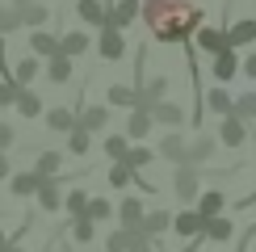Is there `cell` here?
I'll return each mask as SVG.
<instances>
[{"label": "cell", "mask_w": 256, "mask_h": 252, "mask_svg": "<svg viewBox=\"0 0 256 252\" xmlns=\"http://www.w3.org/2000/svg\"><path fill=\"white\" fill-rule=\"evenodd\" d=\"M46 84H68L72 80V72H76V63H72L68 55H55V59H46Z\"/></svg>", "instance_id": "4316f807"}, {"label": "cell", "mask_w": 256, "mask_h": 252, "mask_svg": "<svg viewBox=\"0 0 256 252\" xmlns=\"http://www.w3.org/2000/svg\"><path fill=\"white\" fill-rule=\"evenodd\" d=\"M152 160H156V152H152V147H143V143H134V147H130V156H126L122 164L130 168V172H143V168L152 164Z\"/></svg>", "instance_id": "836d02e7"}, {"label": "cell", "mask_w": 256, "mask_h": 252, "mask_svg": "<svg viewBox=\"0 0 256 252\" xmlns=\"http://www.w3.org/2000/svg\"><path fill=\"white\" fill-rule=\"evenodd\" d=\"M143 21L147 34L164 46L194 42V34L202 30V4L198 0H143Z\"/></svg>", "instance_id": "6da1fadb"}, {"label": "cell", "mask_w": 256, "mask_h": 252, "mask_svg": "<svg viewBox=\"0 0 256 252\" xmlns=\"http://www.w3.org/2000/svg\"><path fill=\"white\" fill-rule=\"evenodd\" d=\"M138 101V84H110L105 88V105L110 110H134Z\"/></svg>", "instance_id": "4fadbf2b"}, {"label": "cell", "mask_w": 256, "mask_h": 252, "mask_svg": "<svg viewBox=\"0 0 256 252\" xmlns=\"http://www.w3.org/2000/svg\"><path fill=\"white\" fill-rule=\"evenodd\" d=\"M244 76H252V80H256V50H252L248 59H244Z\"/></svg>", "instance_id": "f6af8a7d"}, {"label": "cell", "mask_w": 256, "mask_h": 252, "mask_svg": "<svg viewBox=\"0 0 256 252\" xmlns=\"http://www.w3.org/2000/svg\"><path fill=\"white\" fill-rule=\"evenodd\" d=\"M101 147H105V156H110L114 164H122L126 156H130V147H134V143L126 139V130H122V134H105V143H101Z\"/></svg>", "instance_id": "4dcf8cb0"}, {"label": "cell", "mask_w": 256, "mask_h": 252, "mask_svg": "<svg viewBox=\"0 0 256 252\" xmlns=\"http://www.w3.org/2000/svg\"><path fill=\"white\" fill-rule=\"evenodd\" d=\"M30 50H34L38 59H55L59 55V34H50V30H30Z\"/></svg>", "instance_id": "e0dca14e"}, {"label": "cell", "mask_w": 256, "mask_h": 252, "mask_svg": "<svg viewBox=\"0 0 256 252\" xmlns=\"http://www.w3.org/2000/svg\"><path fill=\"white\" fill-rule=\"evenodd\" d=\"M231 114H236V118H244V122H256V92H240Z\"/></svg>", "instance_id": "ab89813d"}, {"label": "cell", "mask_w": 256, "mask_h": 252, "mask_svg": "<svg viewBox=\"0 0 256 252\" xmlns=\"http://www.w3.org/2000/svg\"><path fill=\"white\" fill-rule=\"evenodd\" d=\"M152 118H156V126L176 130V126L185 122V105H176V101H156V105H152Z\"/></svg>", "instance_id": "9a60e30c"}, {"label": "cell", "mask_w": 256, "mask_h": 252, "mask_svg": "<svg viewBox=\"0 0 256 252\" xmlns=\"http://www.w3.org/2000/svg\"><path fill=\"white\" fill-rule=\"evenodd\" d=\"M88 198H92V194H84V189H68V194H63V210H68L72 218H84V210H88Z\"/></svg>", "instance_id": "d6a6232c"}, {"label": "cell", "mask_w": 256, "mask_h": 252, "mask_svg": "<svg viewBox=\"0 0 256 252\" xmlns=\"http://www.w3.org/2000/svg\"><path fill=\"white\" fill-rule=\"evenodd\" d=\"M8 4H13V8H26V4H34V0H8Z\"/></svg>", "instance_id": "7dc6e473"}, {"label": "cell", "mask_w": 256, "mask_h": 252, "mask_svg": "<svg viewBox=\"0 0 256 252\" xmlns=\"http://www.w3.org/2000/svg\"><path fill=\"white\" fill-rule=\"evenodd\" d=\"M88 147H92V134L84 130V126H76V130L68 134V152L72 156H88Z\"/></svg>", "instance_id": "74e56055"}, {"label": "cell", "mask_w": 256, "mask_h": 252, "mask_svg": "<svg viewBox=\"0 0 256 252\" xmlns=\"http://www.w3.org/2000/svg\"><path fill=\"white\" fill-rule=\"evenodd\" d=\"M80 126L76 110H63V105H55V110H46V130H59V134H72Z\"/></svg>", "instance_id": "44dd1931"}, {"label": "cell", "mask_w": 256, "mask_h": 252, "mask_svg": "<svg viewBox=\"0 0 256 252\" xmlns=\"http://www.w3.org/2000/svg\"><path fill=\"white\" fill-rule=\"evenodd\" d=\"M198 214L202 218H218L222 210H227V194H218V189H206V194H198Z\"/></svg>", "instance_id": "ffe728a7"}, {"label": "cell", "mask_w": 256, "mask_h": 252, "mask_svg": "<svg viewBox=\"0 0 256 252\" xmlns=\"http://www.w3.org/2000/svg\"><path fill=\"white\" fill-rule=\"evenodd\" d=\"M17 97H21V84H4V80H0V110L17 105Z\"/></svg>", "instance_id": "b9f144b4"}, {"label": "cell", "mask_w": 256, "mask_h": 252, "mask_svg": "<svg viewBox=\"0 0 256 252\" xmlns=\"http://www.w3.org/2000/svg\"><path fill=\"white\" fill-rule=\"evenodd\" d=\"M252 252H256V244H252Z\"/></svg>", "instance_id": "f907efd6"}, {"label": "cell", "mask_w": 256, "mask_h": 252, "mask_svg": "<svg viewBox=\"0 0 256 252\" xmlns=\"http://www.w3.org/2000/svg\"><path fill=\"white\" fill-rule=\"evenodd\" d=\"M59 168H63V152H38V160H34L38 181H59Z\"/></svg>", "instance_id": "7402d4cb"}, {"label": "cell", "mask_w": 256, "mask_h": 252, "mask_svg": "<svg viewBox=\"0 0 256 252\" xmlns=\"http://www.w3.org/2000/svg\"><path fill=\"white\" fill-rule=\"evenodd\" d=\"M218 143L231 147V152H240V147L248 143V122L236 118V114H231V118H222V122H218Z\"/></svg>", "instance_id": "ba28073f"}, {"label": "cell", "mask_w": 256, "mask_h": 252, "mask_svg": "<svg viewBox=\"0 0 256 252\" xmlns=\"http://www.w3.org/2000/svg\"><path fill=\"white\" fill-rule=\"evenodd\" d=\"M13 176V160H8V152H0V181H8Z\"/></svg>", "instance_id": "ee69618b"}, {"label": "cell", "mask_w": 256, "mask_h": 252, "mask_svg": "<svg viewBox=\"0 0 256 252\" xmlns=\"http://www.w3.org/2000/svg\"><path fill=\"white\" fill-rule=\"evenodd\" d=\"M130 244H134V236H130L126 227H118V231L105 236V252H130Z\"/></svg>", "instance_id": "8d00e7d4"}, {"label": "cell", "mask_w": 256, "mask_h": 252, "mask_svg": "<svg viewBox=\"0 0 256 252\" xmlns=\"http://www.w3.org/2000/svg\"><path fill=\"white\" fill-rule=\"evenodd\" d=\"M194 50H202V55H222V50H231V42H227V26H202L198 34H194Z\"/></svg>", "instance_id": "277c9868"}, {"label": "cell", "mask_w": 256, "mask_h": 252, "mask_svg": "<svg viewBox=\"0 0 256 252\" xmlns=\"http://www.w3.org/2000/svg\"><path fill=\"white\" fill-rule=\"evenodd\" d=\"M198 185H202L198 164H176L172 168V194L180 198V206H198Z\"/></svg>", "instance_id": "7a4b0ae2"}, {"label": "cell", "mask_w": 256, "mask_h": 252, "mask_svg": "<svg viewBox=\"0 0 256 252\" xmlns=\"http://www.w3.org/2000/svg\"><path fill=\"white\" fill-rule=\"evenodd\" d=\"M164 231H172V210H147V218L130 231V236L134 240H156V236H164Z\"/></svg>", "instance_id": "8992f818"}, {"label": "cell", "mask_w": 256, "mask_h": 252, "mask_svg": "<svg viewBox=\"0 0 256 252\" xmlns=\"http://www.w3.org/2000/svg\"><path fill=\"white\" fill-rule=\"evenodd\" d=\"M38 172H34V168H21V172H13V176H8V194H13V198H34L38 194Z\"/></svg>", "instance_id": "ac0fdd59"}, {"label": "cell", "mask_w": 256, "mask_h": 252, "mask_svg": "<svg viewBox=\"0 0 256 252\" xmlns=\"http://www.w3.org/2000/svg\"><path fill=\"white\" fill-rule=\"evenodd\" d=\"M231 236H236V223H231L227 214H218V218H206V240H214V244H227Z\"/></svg>", "instance_id": "1f68e13d"}, {"label": "cell", "mask_w": 256, "mask_h": 252, "mask_svg": "<svg viewBox=\"0 0 256 252\" xmlns=\"http://www.w3.org/2000/svg\"><path fill=\"white\" fill-rule=\"evenodd\" d=\"M210 72H214V80H218V84L236 80L240 72H244V59H240V50H222V55H214V59H210Z\"/></svg>", "instance_id": "8fae6325"}, {"label": "cell", "mask_w": 256, "mask_h": 252, "mask_svg": "<svg viewBox=\"0 0 256 252\" xmlns=\"http://www.w3.org/2000/svg\"><path fill=\"white\" fill-rule=\"evenodd\" d=\"M88 46H92L88 30H68V34L59 38V55H68L72 63H76V59H80V55H84V50H88Z\"/></svg>", "instance_id": "7c38bea8"}, {"label": "cell", "mask_w": 256, "mask_h": 252, "mask_svg": "<svg viewBox=\"0 0 256 252\" xmlns=\"http://www.w3.org/2000/svg\"><path fill=\"white\" fill-rule=\"evenodd\" d=\"M0 152H13V126L0 122Z\"/></svg>", "instance_id": "7bdbcfd3"}, {"label": "cell", "mask_w": 256, "mask_h": 252, "mask_svg": "<svg viewBox=\"0 0 256 252\" xmlns=\"http://www.w3.org/2000/svg\"><path fill=\"white\" fill-rule=\"evenodd\" d=\"M152 126H156L152 110H130V122H126V139H130V143H143L147 134H152Z\"/></svg>", "instance_id": "d6986e66"}, {"label": "cell", "mask_w": 256, "mask_h": 252, "mask_svg": "<svg viewBox=\"0 0 256 252\" xmlns=\"http://www.w3.org/2000/svg\"><path fill=\"white\" fill-rule=\"evenodd\" d=\"M80 126L84 130H105V126H110V105H84L80 110Z\"/></svg>", "instance_id": "83f0119b"}, {"label": "cell", "mask_w": 256, "mask_h": 252, "mask_svg": "<svg viewBox=\"0 0 256 252\" xmlns=\"http://www.w3.org/2000/svg\"><path fill=\"white\" fill-rule=\"evenodd\" d=\"M130 252H152V240H134V244H130Z\"/></svg>", "instance_id": "bcb514c9"}, {"label": "cell", "mask_w": 256, "mask_h": 252, "mask_svg": "<svg viewBox=\"0 0 256 252\" xmlns=\"http://www.w3.org/2000/svg\"><path fill=\"white\" fill-rule=\"evenodd\" d=\"M17 30H26V26H21V13H17L13 4H0V38L17 34Z\"/></svg>", "instance_id": "e575fe53"}, {"label": "cell", "mask_w": 256, "mask_h": 252, "mask_svg": "<svg viewBox=\"0 0 256 252\" xmlns=\"http://www.w3.org/2000/svg\"><path fill=\"white\" fill-rule=\"evenodd\" d=\"M227 42H231V50H240V46H248V42H256V17L231 21V26H227Z\"/></svg>", "instance_id": "2e32d148"}, {"label": "cell", "mask_w": 256, "mask_h": 252, "mask_svg": "<svg viewBox=\"0 0 256 252\" xmlns=\"http://www.w3.org/2000/svg\"><path fill=\"white\" fill-rule=\"evenodd\" d=\"M92 236H97V223H92V218H76V223H72V240H76V244H92Z\"/></svg>", "instance_id": "60d3db41"}, {"label": "cell", "mask_w": 256, "mask_h": 252, "mask_svg": "<svg viewBox=\"0 0 256 252\" xmlns=\"http://www.w3.org/2000/svg\"><path fill=\"white\" fill-rule=\"evenodd\" d=\"M84 218H92V223H105V218H114V202H110V198H88V210H84Z\"/></svg>", "instance_id": "d590c367"}, {"label": "cell", "mask_w": 256, "mask_h": 252, "mask_svg": "<svg viewBox=\"0 0 256 252\" xmlns=\"http://www.w3.org/2000/svg\"><path fill=\"white\" fill-rule=\"evenodd\" d=\"M202 105H206V110L214 114V118H231V110H236V97H231V92L222 88V84H214V88H210L206 97H202Z\"/></svg>", "instance_id": "5bb4252c"}, {"label": "cell", "mask_w": 256, "mask_h": 252, "mask_svg": "<svg viewBox=\"0 0 256 252\" xmlns=\"http://www.w3.org/2000/svg\"><path fill=\"white\" fill-rule=\"evenodd\" d=\"M42 76V59L38 55H26V59H17V68H13V80L21 84V88H30V84H34Z\"/></svg>", "instance_id": "484cf974"}, {"label": "cell", "mask_w": 256, "mask_h": 252, "mask_svg": "<svg viewBox=\"0 0 256 252\" xmlns=\"http://www.w3.org/2000/svg\"><path fill=\"white\" fill-rule=\"evenodd\" d=\"M76 17L92 30H105V4L101 0H76Z\"/></svg>", "instance_id": "d4e9b609"}, {"label": "cell", "mask_w": 256, "mask_h": 252, "mask_svg": "<svg viewBox=\"0 0 256 252\" xmlns=\"http://www.w3.org/2000/svg\"><path fill=\"white\" fill-rule=\"evenodd\" d=\"M17 13H21V26H26V30H42V26H46V17H50V8L42 4V0H34V4L17 8Z\"/></svg>", "instance_id": "f546056e"}, {"label": "cell", "mask_w": 256, "mask_h": 252, "mask_svg": "<svg viewBox=\"0 0 256 252\" xmlns=\"http://www.w3.org/2000/svg\"><path fill=\"white\" fill-rule=\"evenodd\" d=\"M97 50H101V59H105V63H118V59L126 55V38H122V30L105 26L101 34H97Z\"/></svg>", "instance_id": "30bf717a"}, {"label": "cell", "mask_w": 256, "mask_h": 252, "mask_svg": "<svg viewBox=\"0 0 256 252\" xmlns=\"http://www.w3.org/2000/svg\"><path fill=\"white\" fill-rule=\"evenodd\" d=\"M156 156H164L168 164H185V156H189V139H185L180 130H164V139H160Z\"/></svg>", "instance_id": "9c48e42d"}, {"label": "cell", "mask_w": 256, "mask_h": 252, "mask_svg": "<svg viewBox=\"0 0 256 252\" xmlns=\"http://www.w3.org/2000/svg\"><path fill=\"white\" fill-rule=\"evenodd\" d=\"M143 218H147V210H143V202H138V198H122V202H118V223H122L126 231H134Z\"/></svg>", "instance_id": "603a6c76"}, {"label": "cell", "mask_w": 256, "mask_h": 252, "mask_svg": "<svg viewBox=\"0 0 256 252\" xmlns=\"http://www.w3.org/2000/svg\"><path fill=\"white\" fill-rule=\"evenodd\" d=\"M8 248V236H4V227H0V252H4Z\"/></svg>", "instance_id": "c3c4849f"}, {"label": "cell", "mask_w": 256, "mask_h": 252, "mask_svg": "<svg viewBox=\"0 0 256 252\" xmlns=\"http://www.w3.org/2000/svg\"><path fill=\"white\" fill-rule=\"evenodd\" d=\"M214 152H218V134H210V130H198V139H189V156H185V164H210L214 160Z\"/></svg>", "instance_id": "52a82bcc"}, {"label": "cell", "mask_w": 256, "mask_h": 252, "mask_svg": "<svg viewBox=\"0 0 256 252\" xmlns=\"http://www.w3.org/2000/svg\"><path fill=\"white\" fill-rule=\"evenodd\" d=\"M34 202H38V210H63V189H59V181H42L38 185V194H34Z\"/></svg>", "instance_id": "cb8c5ba5"}, {"label": "cell", "mask_w": 256, "mask_h": 252, "mask_svg": "<svg viewBox=\"0 0 256 252\" xmlns=\"http://www.w3.org/2000/svg\"><path fill=\"white\" fill-rule=\"evenodd\" d=\"M138 17H143V0H105V26L130 30Z\"/></svg>", "instance_id": "3957f363"}, {"label": "cell", "mask_w": 256, "mask_h": 252, "mask_svg": "<svg viewBox=\"0 0 256 252\" xmlns=\"http://www.w3.org/2000/svg\"><path fill=\"white\" fill-rule=\"evenodd\" d=\"M105 181H110V189H126V185H134V172H130L126 164H110Z\"/></svg>", "instance_id": "f35d334b"}, {"label": "cell", "mask_w": 256, "mask_h": 252, "mask_svg": "<svg viewBox=\"0 0 256 252\" xmlns=\"http://www.w3.org/2000/svg\"><path fill=\"white\" fill-rule=\"evenodd\" d=\"M4 252H26V248H21V244H13V240H8V248Z\"/></svg>", "instance_id": "681fc988"}, {"label": "cell", "mask_w": 256, "mask_h": 252, "mask_svg": "<svg viewBox=\"0 0 256 252\" xmlns=\"http://www.w3.org/2000/svg\"><path fill=\"white\" fill-rule=\"evenodd\" d=\"M172 231L185 240V244H194V240H206V218H202L194 206H185L180 214H172Z\"/></svg>", "instance_id": "5b68a950"}, {"label": "cell", "mask_w": 256, "mask_h": 252, "mask_svg": "<svg viewBox=\"0 0 256 252\" xmlns=\"http://www.w3.org/2000/svg\"><path fill=\"white\" fill-rule=\"evenodd\" d=\"M17 114H21V118H42V114H46V101H42V92L21 88V97H17Z\"/></svg>", "instance_id": "f1b7e54d"}]
</instances>
